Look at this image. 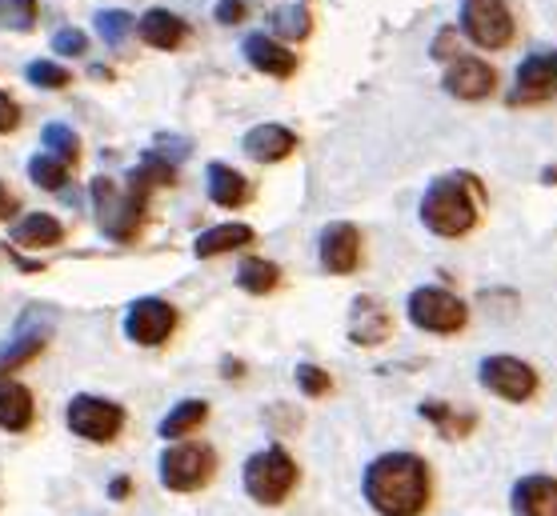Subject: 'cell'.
Wrapping results in <instances>:
<instances>
[{"mask_svg": "<svg viewBox=\"0 0 557 516\" xmlns=\"http://www.w3.org/2000/svg\"><path fill=\"white\" fill-rule=\"evenodd\" d=\"M137 33H140V40H145L149 49L173 52V49H181V45H185V37H189V25H185L177 13H169V9H149V13L137 21Z\"/></svg>", "mask_w": 557, "mask_h": 516, "instance_id": "cell-20", "label": "cell"}, {"mask_svg": "<svg viewBox=\"0 0 557 516\" xmlns=\"http://www.w3.org/2000/svg\"><path fill=\"white\" fill-rule=\"evenodd\" d=\"M125 332L140 349H161L177 332V309L161 297H137L125 313Z\"/></svg>", "mask_w": 557, "mask_h": 516, "instance_id": "cell-10", "label": "cell"}, {"mask_svg": "<svg viewBox=\"0 0 557 516\" xmlns=\"http://www.w3.org/2000/svg\"><path fill=\"white\" fill-rule=\"evenodd\" d=\"M216 473L213 444L181 441L161 453V484L169 492H201Z\"/></svg>", "mask_w": 557, "mask_h": 516, "instance_id": "cell-6", "label": "cell"}, {"mask_svg": "<svg viewBox=\"0 0 557 516\" xmlns=\"http://www.w3.org/2000/svg\"><path fill=\"white\" fill-rule=\"evenodd\" d=\"M9 237H13V244H21V249H52V244H61L64 225L49 213H33V216H21Z\"/></svg>", "mask_w": 557, "mask_h": 516, "instance_id": "cell-23", "label": "cell"}, {"mask_svg": "<svg viewBox=\"0 0 557 516\" xmlns=\"http://www.w3.org/2000/svg\"><path fill=\"white\" fill-rule=\"evenodd\" d=\"M16 125H21V104L9 92H0V133H13Z\"/></svg>", "mask_w": 557, "mask_h": 516, "instance_id": "cell-36", "label": "cell"}, {"mask_svg": "<svg viewBox=\"0 0 557 516\" xmlns=\"http://www.w3.org/2000/svg\"><path fill=\"white\" fill-rule=\"evenodd\" d=\"M442 89L457 101H485L497 89L494 64H485L482 56H454L442 76Z\"/></svg>", "mask_w": 557, "mask_h": 516, "instance_id": "cell-13", "label": "cell"}, {"mask_svg": "<svg viewBox=\"0 0 557 516\" xmlns=\"http://www.w3.org/2000/svg\"><path fill=\"white\" fill-rule=\"evenodd\" d=\"M245 52V61L253 64L257 73H265V76H277V80H285V76L297 73V56H293L281 40H273L269 33H249L242 45Z\"/></svg>", "mask_w": 557, "mask_h": 516, "instance_id": "cell-17", "label": "cell"}, {"mask_svg": "<svg viewBox=\"0 0 557 516\" xmlns=\"http://www.w3.org/2000/svg\"><path fill=\"white\" fill-rule=\"evenodd\" d=\"M109 492H113V496H125V492H133V484H128V480H113V489Z\"/></svg>", "mask_w": 557, "mask_h": 516, "instance_id": "cell-39", "label": "cell"}, {"mask_svg": "<svg viewBox=\"0 0 557 516\" xmlns=\"http://www.w3.org/2000/svg\"><path fill=\"white\" fill-rule=\"evenodd\" d=\"M257 240V232L242 221H228V225H213L205 228L201 237L193 240V252L201 256V261H213V256H225V252H237V249H249Z\"/></svg>", "mask_w": 557, "mask_h": 516, "instance_id": "cell-21", "label": "cell"}, {"mask_svg": "<svg viewBox=\"0 0 557 516\" xmlns=\"http://www.w3.org/2000/svg\"><path fill=\"white\" fill-rule=\"evenodd\" d=\"M557 101V49L530 52L513 73V89H509V104H542Z\"/></svg>", "mask_w": 557, "mask_h": 516, "instance_id": "cell-11", "label": "cell"}, {"mask_svg": "<svg viewBox=\"0 0 557 516\" xmlns=\"http://www.w3.org/2000/svg\"><path fill=\"white\" fill-rule=\"evenodd\" d=\"M245 13H249V4H245V0H216V9H213L216 25H242Z\"/></svg>", "mask_w": 557, "mask_h": 516, "instance_id": "cell-35", "label": "cell"}, {"mask_svg": "<svg viewBox=\"0 0 557 516\" xmlns=\"http://www.w3.org/2000/svg\"><path fill=\"white\" fill-rule=\"evenodd\" d=\"M273 28H277L281 37H293V40H301L313 33V16L305 13L301 4H289V9H281L277 16H273Z\"/></svg>", "mask_w": 557, "mask_h": 516, "instance_id": "cell-30", "label": "cell"}, {"mask_svg": "<svg viewBox=\"0 0 557 516\" xmlns=\"http://www.w3.org/2000/svg\"><path fill=\"white\" fill-rule=\"evenodd\" d=\"M205 180H209V201H213L216 209H245V204L253 201V185H249L233 164L213 161L209 173H205Z\"/></svg>", "mask_w": 557, "mask_h": 516, "instance_id": "cell-19", "label": "cell"}, {"mask_svg": "<svg viewBox=\"0 0 557 516\" xmlns=\"http://www.w3.org/2000/svg\"><path fill=\"white\" fill-rule=\"evenodd\" d=\"M389 309L377 301V297H357L354 304H349V340L354 344H361V349H377V344H385V337H389Z\"/></svg>", "mask_w": 557, "mask_h": 516, "instance_id": "cell-15", "label": "cell"}, {"mask_svg": "<svg viewBox=\"0 0 557 516\" xmlns=\"http://www.w3.org/2000/svg\"><path fill=\"white\" fill-rule=\"evenodd\" d=\"M64 420L73 428L81 441H92V444H109L121 437V428H125V408L109 397H92V392H76L69 408H64Z\"/></svg>", "mask_w": 557, "mask_h": 516, "instance_id": "cell-8", "label": "cell"}, {"mask_svg": "<svg viewBox=\"0 0 557 516\" xmlns=\"http://www.w3.org/2000/svg\"><path fill=\"white\" fill-rule=\"evenodd\" d=\"M454 49H457V28L445 25L442 33H437V40H433V56H437V61H445V52L454 56Z\"/></svg>", "mask_w": 557, "mask_h": 516, "instance_id": "cell-37", "label": "cell"}, {"mask_svg": "<svg viewBox=\"0 0 557 516\" xmlns=\"http://www.w3.org/2000/svg\"><path fill=\"white\" fill-rule=\"evenodd\" d=\"M52 49L61 52V56H85V52H89V37H85L81 28H61V33L52 37Z\"/></svg>", "mask_w": 557, "mask_h": 516, "instance_id": "cell-34", "label": "cell"}, {"mask_svg": "<svg viewBox=\"0 0 557 516\" xmlns=\"http://www.w3.org/2000/svg\"><path fill=\"white\" fill-rule=\"evenodd\" d=\"M478 380H482V389H490L497 401H509V404H525L537 397V385L542 377L533 373L530 361H521V356H485L482 365H478Z\"/></svg>", "mask_w": 557, "mask_h": 516, "instance_id": "cell-9", "label": "cell"}, {"mask_svg": "<svg viewBox=\"0 0 557 516\" xmlns=\"http://www.w3.org/2000/svg\"><path fill=\"white\" fill-rule=\"evenodd\" d=\"M92 209H97V221H101L104 237L113 240H133L145 225V216H149V197L133 185H116L109 177H97L92 180Z\"/></svg>", "mask_w": 557, "mask_h": 516, "instance_id": "cell-3", "label": "cell"}, {"mask_svg": "<svg viewBox=\"0 0 557 516\" xmlns=\"http://www.w3.org/2000/svg\"><path fill=\"white\" fill-rule=\"evenodd\" d=\"M418 413L430 420L433 432H437L442 441H466V437H473L478 425H482V416L473 413V408H457V404H442V401H421Z\"/></svg>", "mask_w": 557, "mask_h": 516, "instance_id": "cell-18", "label": "cell"}, {"mask_svg": "<svg viewBox=\"0 0 557 516\" xmlns=\"http://www.w3.org/2000/svg\"><path fill=\"white\" fill-rule=\"evenodd\" d=\"M13 216H16V197L0 185V221H13Z\"/></svg>", "mask_w": 557, "mask_h": 516, "instance_id": "cell-38", "label": "cell"}, {"mask_svg": "<svg viewBox=\"0 0 557 516\" xmlns=\"http://www.w3.org/2000/svg\"><path fill=\"white\" fill-rule=\"evenodd\" d=\"M205 416H209L205 401H181L169 408V416L157 425V432H161V441H181V437H193V428L205 425Z\"/></svg>", "mask_w": 557, "mask_h": 516, "instance_id": "cell-26", "label": "cell"}, {"mask_svg": "<svg viewBox=\"0 0 557 516\" xmlns=\"http://www.w3.org/2000/svg\"><path fill=\"white\" fill-rule=\"evenodd\" d=\"M482 209H485L482 180L473 177V173H461V168H457V173H442V177L430 180V189L421 192L418 216L433 237L457 240L478 228Z\"/></svg>", "mask_w": 557, "mask_h": 516, "instance_id": "cell-2", "label": "cell"}, {"mask_svg": "<svg viewBox=\"0 0 557 516\" xmlns=\"http://www.w3.org/2000/svg\"><path fill=\"white\" fill-rule=\"evenodd\" d=\"M317 265L330 277H349L361 265V232L349 221H333L317 237Z\"/></svg>", "mask_w": 557, "mask_h": 516, "instance_id": "cell-12", "label": "cell"}, {"mask_svg": "<svg viewBox=\"0 0 557 516\" xmlns=\"http://www.w3.org/2000/svg\"><path fill=\"white\" fill-rule=\"evenodd\" d=\"M45 344H49V328H33V332H16L4 349H0V377H13L16 368H25L33 356L45 353Z\"/></svg>", "mask_w": 557, "mask_h": 516, "instance_id": "cell-24", "label": "cell"}, {"mask_svg": "<svg viewBox=\"0 0 557 516\" xmlns=\"http://www.w3.org/2000/svg\"><path fill=\"white\" fill-rule=\"evenodd\" d=\"M281 285V268L265 256H245L237 265V289L249 292V297H269V292Z\"/></svg>", "mask_w": 557, "mask_h": 516, "instance_id": "cell-25", "label": "cell"}, {"mask_svg": "<svg viewBox=\"0 0 557 516\" xmlns=\"http://www.w3.org/2000/svg\"><path fill=\"white\" fill-rule=\"evenodd\" d=\"M40 140H45V152H52L57 161H64V164H76V161H81V137H76L73 128L49 125L45 133H40Z\"/></svg>", "mask_w": 557, "mask_h": 516, "instance_id": "cell-28", "label": "cell"}, {"mask_svg": "<svg viewBox=\"0 0 557 516\" xmlns=\"http://www.w3.org/2000/svg\"><path fill=\"white\" fill-rule=\"evenodd\" d=\"M297 389H301L309 401H321V397H330L333 380L321 365H309V361H301V365H297Z\"/></svg>", "mask_w": 557, "mask_h": 516, "instance_id": "cell-31", "label": "cell"}, {"mask_svg": "<svg viewBox=\"0 0 557 516\" xmlns=\"http://www.w3.org/2000/svg\"><path fill=\"white\" fill-rule=\"evenodd\" d=\"M37 25V0H0V28L28 33Z\"/></svg>", "mask_w": 557, "mask_h": 516, "instance_id": "cell-29", "label": "cell"}, {"mask_svg": "<svg viewBox=\"0 0 557 516\" xmlns=\"http://www.w3.org/2000/svg\"><path fill=\"white\" fill-rule=\"evenodd\" d=\"M28 177H33V185H40L45 192H61L64 185H69V164L57 161L52 152H40V156L28 161Z\"/></svg>", "mask_w": 557, "mask_h": 516, "instance_id": "cell-27", "label": "cell"}, {"mask_svg": "<svg viewBox=\"0 0 557 516\" xmlns=\"http://www.w3.org/2000/svg\"><path fill=\"white\" fill-rule=\"evenodd\" d=\"M509 508L513 516H557V477L525 473L521 480H513Z\"/></svg>", "mask_w": 557, "mask_h": 516, "instance_id": "cell-14", "label": "cell"}, {"mask_svg": "<svg viewBox=\"0 0 557 516\" xmlns=\"http://www.w3.org/2000/svg\"><path fill=\"white\" fill-rule=\"evenodd\" d=\"M242 484L249 492V501L265 504V508H277L293 489H297V461H293L281 444L273 449H261L245 461Z\"/></svg>", "mask_w": 557, "mask_h": 516, "instance_id": "cell-4", "label": "cell"}, {"mask_svg": "<svg viewBox=\"0 0 557 516\" xmlns=\"http://www.w3.org/2000/svg\"><path fill=\"white\" fill-rule=\"evenodd\" d=\"M513 13L506 0H461V16H457V33L469 37L478 49H506L513 40Z\"/></svg>", "mask_w": 557, "mask_h": 516, "instance_id": "cell-7", "label": "cell"}, {"mask_svg": "<svg viewBox=\"0 0 557 516\" xmlns=\"http://www.w3.org/2000/svg\"><path fill=\"white\" fill-rule=\"evenodd\" d=\"M430 492V465L418 453H385L369 461L361 477V496L377 516H421Z\"/></svg>", "mask_w": 557, "mask_h": 516, "instance_id": "cell-1", "label": "cell"}, {"mask_svg": "<svg viewBox=\"0 0 557 516\" xmlns=\"http://www.w3.org/2000/svg\"><path fill=\"white\" fill-rule=\"evenodd\" d=\"M128 28H133V16L128 13H97V33H101L109 45H121Z\"/></svg>", "mask_w": 557, "mask_h": 516, "instance_id": "cell-33", "label": "cell"}, {"mask_svg": "<svg viewBox=\"0 0 557 516\" xmlns=\"http://www.w3.org/2000/svg\"><path fill=\"white\" fill-rule=\"evenodd\" d=\"M406 316L409 325L430 332V337H454L461 332L469 320L466 301L449 289H437V285H421L406 297Z\"/></svg>", "mask_w": 557, "mask_h": 516, "instance_id": "cell-5", "label": "cell"}, {"mask_svg": "<svg viewBox=\"0 0 557 516\" xmlns=\"http://www.w3.org/2000/svg\"><path fill=\"white\" fill-rule=\"evenodd\" d=\"M242 149L249 161H261V164H277L285 161L293 149H297V133L285 125H277V121H269V125H257L245 133Z\"/></svg>", "mask_w": 557, "mask_h": 516, "instance_id": "cell-16", "label": "cell"}, {"mask_svg": "<svg viewBox=\"0 0 557 516\" xmlns=\"http://www.w3.org/2000/svg\"><path fill=\"white\" fill-rule=\"evenodd\" d=\"M25 76H28V85H37V89H64V85H69V68L52 61H33L25 68Z\"/></svg>", "mask_w": 557, "mask_h": 516, "instance_id": "cell-32", "label": "cell"}, {"mask_svg": "<svg viewBox=\"0 0 557 516\" xmlns=\"http://www.w3.org/2000/svg\"><path fill=\"white\" fill-rule=\"evenodd\" d=\"M33 413H37L33 392H28L21 380L0 377V428H4V432H25V428L33 425Z\"/></svg>", "mask_w": 557, "mask_h": 516, "instance_id": "cell-22", "label": "cell"}]
</instances>
